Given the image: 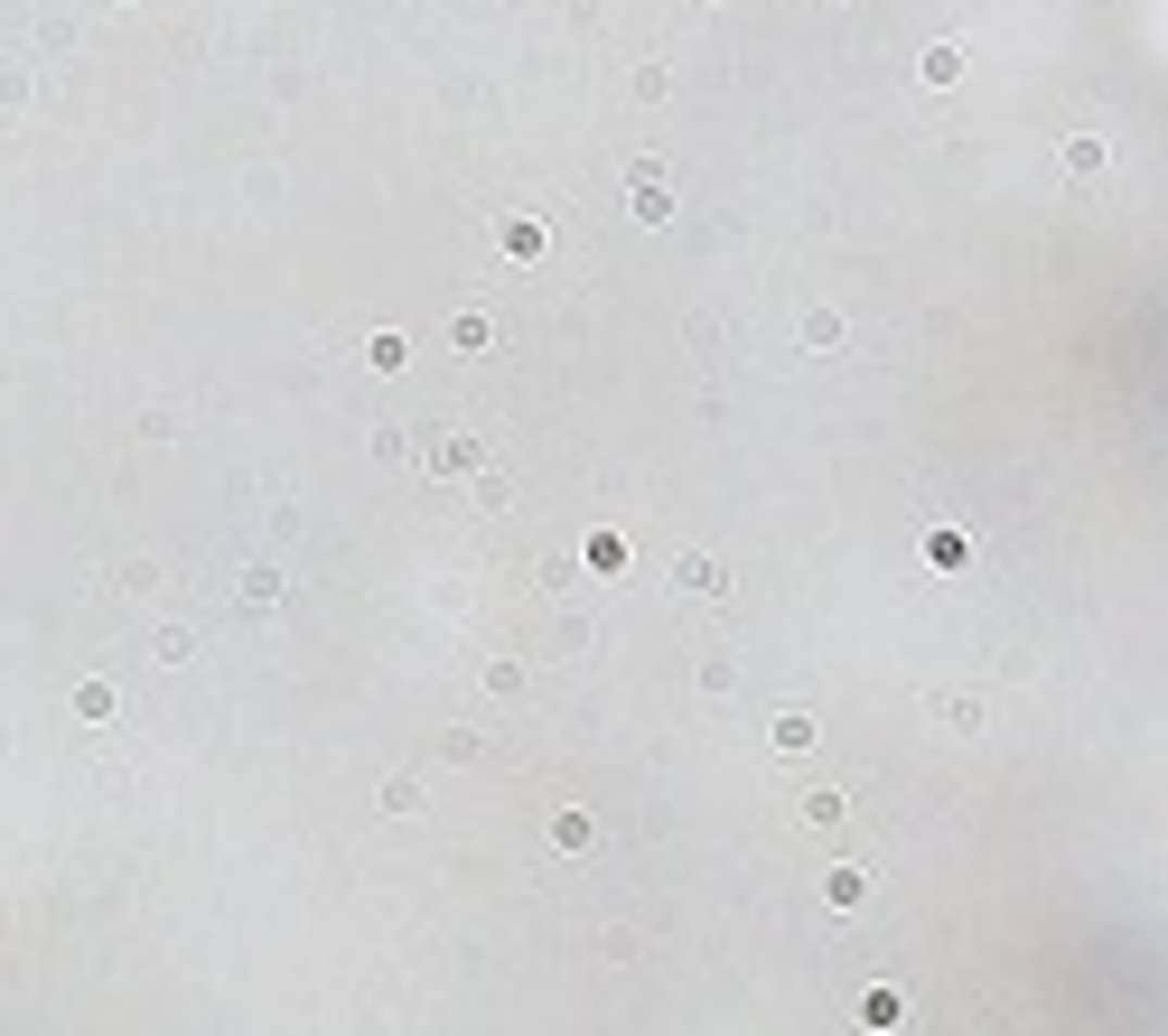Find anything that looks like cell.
Masks as SVG:
<instances>
[{"instance_id": "cell-18", "label": "cell", "mask_w": 1168, "mask_h": 1036, "mask_svg": "<svg viewBox=\"0 0 1168 1036\" xmlns=\"http://www.w3.org/2000/svg\"><path fill=\"white\" fill-rule=\"evenodd\" d=\"M841 822V794H804V831H832Z\"/></svg>"}, {"instance_id": "cell-6", "label": "cell", "mask_w": 1168, "mask_h": 1036, "mask_svg": "<svg viewBox=\"0 0 1168 1036\" xmlns=\"http://www.w3.org/2000/svg\"><path fill=\"white\" fill-rule=\"evenodd\" d=\"M841 337H851V327H841V308H804V345H814V355H832Z\"/></svg>"}, {"instance_id": "cell-14", "label": "cell", "mask_w": 1168, "mask_h": 1036, "mask_svg": "<svg viewBox=\"0 0 1168 1036\" xmlns=\"http://www.w3.org/2000/svg\"><path fill=\"white\" fill-rule=\"evenodd\" d=\"M822 897H832V906H861L869 877H861V869H832V877H822Z\"/></svg>"}, {"instance_id": "cell-12", "label": "cell", "mask_w": 1168, "mask_h": 1036, "mask_svg": "<svg viewBox=\"0 0 1168 1036\" xmlns=\"http://www.w3.org/2000/svg\"><path fill=\"white\" fill-rule=\"evenodd\" d=\"M505 253H514V262L542 253V225H533V215H514V225H505Z\"/></svg>"}, {"instance_id": "cell-2", "label": "cell", "mask_w": 1168, "mask_h": 1036, "mask_svg": "<svg viewBox=\"0 0 1168 1036\" xmlns=\"http://www.w3.org/2000/svg\"><path fill=\"white\" fill-rule=\"evenodd\" d=\"M1056 160H1066V178H1103L1113 140H1103V131H1066V140H1056Z\"/></svg>"}, {"instance_id": "cell-3", "label": "cell", "mask_w": 1168, "mask_h": 1036, "mask_svg": "<svg viewBox=\"0 0 1168 1036\" xmlns=\"http://www.w3.org/2000/svg\"><path fill=\"white\" fill-rule=\"evenodd\" d=\"M627 206H636V225H674V187H664V178H636Z\"/></svg>"}, {"instance_id": "cell-13", "label": "cell", "mask_w": 1168, "mask_h": 1036, "mask_svg": "<svg viewBox=\"0 0 1168 1036\" xmlns=\"http://www.w3.org/2000/svg\"><path fill=\"white\" fill-rule=\"evenodd\" d=\"M75 719H113V682H75Z\"/></svg>"}, {"instance_id": "cell-15", "label": "cell", "mask_w": 1168, "mask_h": 1036, "mask_svg": "<svg viewBox=\"0 0 1168 1036\" xmlns=\"http://www.w3.org/2000/svg\"><path fill=\"white\" fill-rule=\"evenodd\" d=\"M449 337H459L467 355H487V318H477V308H459V318H449Z\"/></svg>"}, {"instance_id": "cell-1", "label": "cell", "mask_w": 1168, "mask_h": 1036, "mask_svg": "<svg viewBox=\"0 0 1168 1036\" xmlns=\"http://www.w3.org/2000/svg\"><path fill=\"white\" fill-rule=\"evenodd\" d=\"M487 458H495L487 430H449L440 448H430V477H487Z\"/></svg>"}, {"instance_id": "cell-7", "label": "cell", "mask_w": 1168, "mask_h": 1036, "mask_svg": "<svg viewBox=\"0 0 1168 1036\" xmlns=\"http://www.w3.org/2000/svg\"><path fill=\"white\" fill-rule=\"evenodd\" d=\"M916 75H926V85H963V47H926Z\"/></svg>"}, {"instance_id": "cell-5", "label": "cell", "mask_w": 1168, "mask_h": 1036, "mask_svg": "<svg viewBox=\"0 0 1168 1036\" xmlns=\"http://www.w3.org/2000/svg\"><path fill=\"white\" fill-rule=\"evenodd\" d=\"M934 719H944L954 737H981V700H972V691H944V700H934Z\"/></svg>"}, {"instance_id": "cell-11", "label": "cell", "mask_w": 1168, "mask_h": 1036, "mask_svg": "<svg viewBox=\"0 0 1168 1036\" xmlns=\"http://www.w3.org/2000/svg\"><path fill=\"white\" fill-rule=\"evenodd\" d=\"M674 579H682V589H692V598H711V589H720V560H701V552H692V560H682Z\"/></svg>"}, {"instance_id": "cell-4", "label": "cell", "mask_w": 1168, "mask_h": 1036, "mask_svg": "<svg viewBox=\"0 0 1168 1036\" xmlns=\"http://www.w3.org/2000/svg\"><path fill=\"white\" fill-rule=\"evenodd\" d=\"M767 737H776V757H804V747H814L822 729H814L804 710H776V729H767Z\"/></svg>"}, {"instance_id": "cell-10", "label": "cell", "mask_w": 1168, "mask_h": 1036, "mask_svg": "<svg viewBox=\"0 0 1168 1036\" xmlns=\"http://www.w3.org/2000/svg\"><path fill=\"white\" fill-rule=\"evenodd\" d=\"M113 589H122V598H150V589H160V570H150V560H122Z\"/></svg>"}, {"instance_id": "cell-9", "label": "cell", "mask_w": 1168, "mask_h": 1036, "mask_svg": "<svg viewBox=\"0 0 1168 1036\" xmlns=\"http://www.w3.org/2000/svg\"><path fill=\"white\" fill-rule=\"evenodd\" d=\"M262 607H280V570H253V579H243V617H262Z\"/></svg>"}, {"instance_id": "cell-16", "label": "cell", "mask_w": 1168, "mask_h": 1036, "mask_svg": "<svg viewBox=\"0 0 1168 1036\" xmlns=\"http://www.w3.org/2000/svg\"><path fill=\"white\" fill-rule=\"evenodd\" d=\"M365 365H384V374H402V365H412V345H402V337H374V345H365Z\"/></svg>"}, {"instance_id": "cell-17", "label": "cell", "mask_w": 1168, "mask_h": 1036, "mask_svg": "<svg viewBox=\"0 0 1168 1036\" xmlns=\"http://www.w3.org/2000/svg\"><path fill=\"white\" fill-rule=\"evenodd\" d=\"M701 691H739V664H729V654H701Z\"/></svg>"}, {"instance_id": "cell-8", "label": "cell", "mask_w": 1168, "mask_h": 1036, "mask_svg": "<svg viewBox=\"0 0 1168 1036\" xmlns=\"http://www.w3.org/2000/svg\"><path fill=\"white\" fill-rule=\"evenodd\" d=\"M589 841H599L589 812H552V850H589Z\"/></svg>"}]
</instances>
